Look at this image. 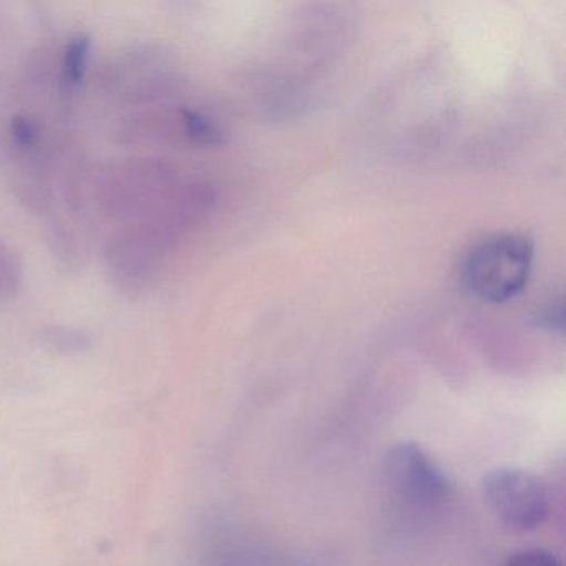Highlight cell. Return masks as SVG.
I'll return each mask as SVG.
<instances>
[{
  "label": "cell",
  "instance_id": "1",
  "mask_svg": "<svg viewBox=\"0 0 566 566\" xmlns=\"http://www.w3.org/2000/svg\"><path fill=\"white\" fill-rule=\"evenodd\" d=\"M533 256L535 248L525 234H490L463 254L460 280L479 300L505 303L528 283Z\"/></svg>",
  "mask_w": 566,
  "mask_h": 566
},
{
  "label": "cell",
  "instance_id": "4",
  "mask_svg": "<svg viewBox=\"0 0 566 566\" xmlns=\"http://www.w3.org/2000/svg\"><path fill=\"white\" fill-rule=\"evenodd\" d=\"M203 555L208 566H311L294 553L221 523L208 530Z\"/></svg>",
  "mask_w": 566,
  "mask_h": 566
},
{
  "label": "cell",
  "instance_id": "9",
  "mask_svg": "<svg viewBox=\"0 0 566 566\" xmlns=\"http://www.w3.org/2000/svg\"><path fill=\"white\" fill-rule=\"evenodd\" d=\"M563 301L562 297L558 300H552L549 303L543 304L542 310L536 313V324L539 327H545L549 331H562L563 329Z\"/></svg>",
  "mask_w": 566,
  "mask_h": 566
},
{
  "label": "cell",
  "instance_id": "5",
  "mask_svg": "<svg viewBox=\"0 0 566 566\" xmlns=\"http://www.w3.org/2000/svg\"><path fill=\"white\" fill-rule=\"evenodd\" d=\"M88 51H91V41L85 35H77L67 45L64 62H62V85L65 91L74 92L84 81Z\"/></svg>",
  "mask_w": 566,
  "mask_h": 566
},
{
  "label": "cell",
  "instance_id": "7",
  "mask_svg": "<svg viewBox=\"0 0 566 566\" xmlns=\"http://www.w3.org/2000/svg\"><path fill=\"white\" fill-rule=\"evenodd\" d=\"M506 566H562L559 559L545 548H526L513 553Z\"/></svg>",
  "mask_w": 566,
  "mask_h": 566
},
{
  "label": "cell",
  "instance_id": "2",
  "mask_svg": "<svg viewBox=\"0 0 566 566\" xmlns=\"http://www.w3.org/2000/svg\"><path fill=\"white\" fill-rule=\"evenodd\" d=\"M384 482L403 509L430 512L450 496V482L432 457L413 442H397L384 457Z\"/></svg>",
  "mask_w": 566,
  "mask_h": 566
},
{
  "label": "cell",
  "instance_id": "8",
  "mask_svg": "<svg viewBox=\"0 0 566 566\" xmlns=\"http://www.w3.org/2000/svg\"><path fill=\"white\" fill-rule=\"evenodd\" d=\"M11 137L15 147L32 150L39 142V130L31 118L15 117L11 124Z\"/></svg>",
  "mask_w": 566,
  "mask_h": 566
},
{
  "label": "cell",
  "instance_id": "6",
  "mask_svg": "<svg viewBox=\"0 0 566 566\" xmlns=\"http://www.w3.org/2000/svg\"><path fill=\"white\" fill-rule=\"evenodd\" d=\"M185 134L198 145H217L221 142V132L211 118L193 111L181 112Z\"/></svg>",
  "mask_w": 566,
  "mask_h": 566
},
{
  "label": "cell",
  "instance_id": "3",
  "mask_svg": "<svg viewBox=\"0 0 566 566\" xmlns=\"http://www.w3.org/2000/svg\"><path fill=\"white\" fill-rule=\"evenodd\" d=\"M482 493L496 522L509 532H535L548 520V492L525 470L510 467L492 470L483 479Z\"/></svg>",
  "mask_w": 566,
  "mask_h": 566
}]
</instances>
